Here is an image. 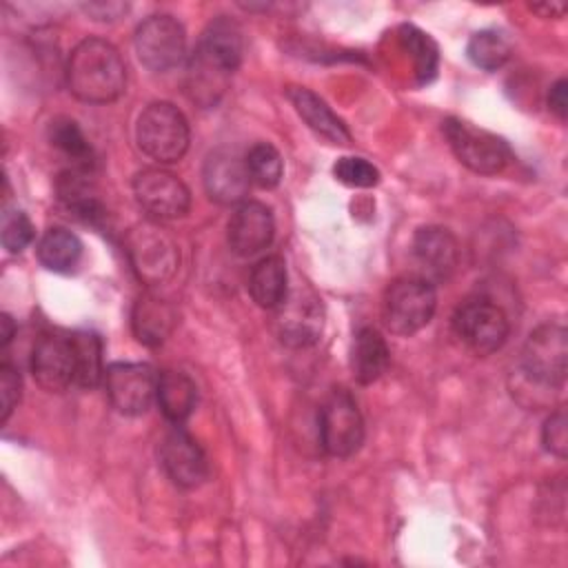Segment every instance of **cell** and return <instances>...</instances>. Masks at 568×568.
Returning a JSON list of instances; mask_svg holds the SVG:
<instances>
[{
	"label": "cell",
	"mask_w": 568,
	"mask_h": 568,
	"mask_svg": "<svg viewBox=\"0 0 568 568\" xmlns=\"http://www.w3.org/2000/svg\"><path fill=\"white\" fill-rule=\"evenodd\" d=\"M67 87L89 104L118 100L126 87V64L120 51L102 38L80 40L67 60Z\"/></svg>",
	"instance_id": "obj_1"
},
{
	"label": "cell",
	"mask_w": 568,
	"mask_h": 568,
	"mask_svg": "<svg viewBox=\"0 0 568 568\" xmlns=\"http://www.w3.org/2000/svg\"><path fill=\"white\" fill-rule=\"evenodd\" d=\"M124 251L135 277L146 286H160L169 282L180 264L178 244L153 220L129 229L124 237Z\"/></svg>",
	"instance_id": "obj_2"
},
{
	"label": "cell",
	"mask_w": 568,
	"mask_h": 568,
	"mask_svg": "<svg viewBox=\"0 0 568 568\" xmlns=\"http://www.w3.org/2000/svg\"><path fill=\"white\" fill-rule=\"evenodd\" d=\"M437 311L433 282L422 275H404L388 284L382 304V317L390 333L410 337L422 331Z\"/></svg>",
	"instance_id": "obj_3"
},
{
	"label": "cell",
	"mask_w": 568,
	"mask_h": 568,
	"mask_svg": "<svg viewBox=\"0 0 568 568\" xmlns=\"http://www.w3.org/2000/svg\"><path fill=\"white\" fill-rule=\"evenodd\" d=\"M135 140L144 155L160 164H171L186 153L191 131L184 113L175 104L151 102L138 115Z\"/></svg>",
	"instance_id": "obj_4"
},
{
	"label": "cell",
	"mask_w": 568,
	"mask_h": 568,
	"mask_svg": "<svg viewBox=\"0 0 568 568\" xmlns=\"http://www.w3.org/2000/svg\"><path fill=\"white\" fill-rule=\"evenodd\" d=\"M453 331L468 351L484 357L506 344L510 324L499 304L488 297H470L457 306Z\"/></svg>",
	"instance_id": "obj_5"
},
{
	"label": "cell",
	"mask_w": 568,
	"mask_h": 568,
	"mask_svg": "<svg viewBox=\"0 0 568 568\" xmlns=\"http://www.w3.org/2000/svg\"><path fill=\"white\" fill-rule=\"evenodd\" d=\"M273 331L288 348L313 346L324 331V304L317 293L304 284L288 288L273 308Z\"/></svg>",
	"instance_id": "obj_6"
},
{
	"label": "cell",
	"mask_w": 568,
	"mask_h": 568,
	"mask_svg": "<svg viewBox=\"0 0 568 568\" xmlns=\"http://www.w3.org/2000/svg\"><path fill=\"white\" fill-rule=\"evenodd\" d=\"M444 135L455 158L473 173L497 175L513 160L510 146L501 138L477 129L464 120L448 118L444 122Z\"/></svg>",
	"instance_id": "obj_7"
},
{
	"label": "cell",
	"mask_w": 568,
	"mask_h": 568,
	"mask_svg": "<svg viewBox=\"0 0 568 568\" xmlns=\"http://www.w3.org/2000/svg\"><path fill=\"white\" fill-rule=\"evenodd\" d=\"M568 368V333L561 324L548 322L537 326L521 348L524 375L544 386L561 388Z\"/></svg>",
	"instance_id": "obj_8"
},
{
	"label": "cell",
	"mask_w": 568,
	"mask_h": 568,
	"mask_svg": "<svg viewBox=\"0 0 568 568\" xmlns=\"http://www.w3.org/2000/svg\"><path fill=\"white\" fill-rule=\"evenodd\" d=\"M133 47L149 71L166 73L186 58V33L173 16L158 13L138 24Z\"/></svg>",
	"instance_id": "obj_9"
},
{
	"label": "cell",
	"mask_w": 568,
	"mask_h": 568,
	"mask_svg": "<svg viewBox=\"0 0 568 568\" xmlns=\"http://www.w3.org/2000/svg\"><path fill=\"white\" fill-rule=\"evenodd\" d=\"M320 442L326 455L344 459L359 450L364 442V419L353 395L335 388L320 410Z\"/></svg>",
	"instance_id": "obj_10"
},
{
	"label": "cell",
	"mask_w": 568,
	"mask_h": 568,
	"mask_svg": "<svg viewBox=\"0 0 568 568\" xmlns=\"http://www.w3.org/2000/svg\"><path fill=\"white\" fill-rule=\"evenodd\" d=\"M133 195L138 206L153 222L184 217L191 206V193L186 184L171 171L155 166L135 173Z\"/></svg>",
	"instance_id": "obj_11"
},
{
	"label": "cell",
	"mask_w": 568,
	"mask_h": 568,
	"mask_svg": "<svg viewBox=\"0 0 568 568\" xmlns=\"http://www.w3.org/2000/svg\"><path fill=\"white\" fill-rule=\"evenodd\" d=\"M102 382L111 406L129 417L144 415L158 390V373L142 362H113L106 366Z\"/></svg>",
	"instance_id": "obj_12"
},
{
	"label": "cell",
	"mask_w": 568,
	"mask_h": 568,
	"mask_svg": "<svg viewBox=\"0 0 568 568\" xmlns=\"http://www.w3.org/2000/svg\"><path fill=\"white\" fill-rule=\"evenodd\" d=\"M160 464L180 488H197L209 477V462L202 446L178 426L160 444Z\"/></svg>",
	"instance_id": "obj_13"
},
{
	"label": "cell",
	"mask_w": 568,
	"mask_h": 568,
	"mask_svg": "<svg viewBox=\"0 0 568 568\" xmlns=\"http://www.w3.org/2000/svg\"><path fill=\"white\" fill-rule=\"evenodd\" d=\"M275 235V220L266 204L244 200L233 211L226 224V240L235 255L251 257L271 246Z\"/></svg>",
	"instance_id": "obj_14"
},
{
	"label": "cell",
	"mask_w": 568,
	"mask_h": 568,
	"mask_svg": "<svg viewBox=\"0 0 568 568\" xmlns=\"http://www.w3.org/2000/svg\"><path fill=\"white\" fill-rule=\"evenodd\" d=\"M33 379L49 393H62L75 384V355L71 337L42 335L31 351Z\"/></svg>",
	"instance_id": "obj_15"
},
{
	"label": "cell",
	"mask_w": 568,
	"mask_h": 568,
	"mask_svg": "<svg viewBox=\"0 0 568 568\" xmlns=\"http://www.w3.org/2000/svg\"><path fill=\"white\" fill-rule=\"evenodd\" d=\"M202 182L206 195L217 204H242L251 186L244 160L229 149L209 153L202 169Z\"/></svg>",
	"instance_id": "obj_16"
},
{
	"label": "cell",
	"mask_w": 568,
	"mask_h": 568,
	"mask_svg": "<svg viewBox=\"0 0 568 568\" xmlns=\"http://www.w3.org/2000/svg\"><path fill=\"white\" fill-rule=\"evenodd\" d=\"M413 255L428 282L448 280L459 262L455 235L444 226H422L413 237Z\"/></svg>",
	"instance_id": "obj_17"
},
{
	"label": "cell",
	"mask_w": 568,
	"mask_h": 568,
	"mask_svg": "<svg viewBox=\"0 0 568 568\" xmlns=\"http://www.w3.org/2000/svg\"><path fill=\"white\" fill-rule=\"evenodd\" d=\"M288 100L315 135L331 144H351V131L317 93L306 87H291Z\"/></svg>",
	"instance_id": "obj_18"
},
{
	"label": "cell",
	"mask_w": 568,
	"mask_h": 568,
	"mask_svg": "<svg viewBox=\"0 0 568 568\" xmlns=\"http://www.w3.org/2000/svg\"><path fill=\"white\" fill-rule=\"evenodd\" d=\"M197 51L224 71L233 73L244 55V36L240 24L229 16H217L206 24Z\"/></svg>",
	"instance_id": "obj_19"
},
{
	"label": "cell",
	"mask_w": 568,
	"mask_h": 568,
	"mask_svg": "<svg viewBox=\"0 0 568 568\" xmlns=\"http://www.w3.org/2000/svg\"><path fill=\"white\" fill-rule=\"evenodd\" d=\"M175 322H178L175 308L166 300L153 293L140 295L133 304L131 328L138 342L146 346H160L175 328Z\"/></svg>",
	"instance_id": "obj_20"
},
{
	"label": "cell",
	"mask_w": 568,
	"mask_h": 568,
	"mask_svg": "<svg viewBox=\"0 0 568 568\" xmlns=\"http://www.w3.org/2000/svg\"><path fill=\"white\" fill-rule=\"evenodd\" d=\"M390 364V351L379 331L364 326L357 331L351 351V371L359 384L377 382Z\"/></svg>",
	"instance_id": "obj_21"
},
{
	"label": "cell",
	"mask_w": 568,
	"mask_h": 568,
	"mask_svg": "<svg viewBox=\"0 0 568 568\" xmlns=\"http://www.w3.org/2000/svg\"><path fill=\"white\" fill-rule=\"evenodd\" d=\"M155 399H158V406H160L162 415L169 422L182 424L193 413L195 402H197L195 382L182 371L166 368L158 375Z\"/></svg>",
	"instance_id": "obj_22"
},
{
	"label": "cell",
	"mask_w": 568,
	"mask_h": 568,
	"mask_svg": "<svg viewBox=\"0 0 568 568\" xmlns=\"http://www.w3.org/2000/svg\"><path fill=\"white\" fill-rule=\"evenodd\" d=\"M231 73L211 62L197 49L193 51L186 69V91L200 106H215L224 95Z\"/></svg>",
	"instance_id": "obj_23"
},
{
	"label": "cell",
	"mask_w": 568,
	"mask_h": 568,
	"mask_svg": "<svg viewBox=\"0 0 568 568\" xmlns=\"http://www.w3.org/2000/svg\"><path fill=\"white\" fill-rule=\"evenodd\" d=\"M248 293L262 308H275L288 293V273L280 255L262 257L248 275Z\"/></svg>",
	"instance_id": "obj_24"
},
{
	"label": "cell",
	"mask_w": 568,
	"mask_h": 568,
	"mask_svg": "<svg viewBox=\"0 0 568 568\" xmlns=\"http://www.w3.org/2000/svg\"><path fill=\"white\" fill-rule=\"evenodd\" d=\"M36 253L44 268L53 273H69L78 266L82 257V242L73 231L64 226H53L40 237Z\"/></svg>",
	"instance_id": "obj_25"
},
{
	"label": "cell",
	"mask_w": 568,
	"mask_h": 568,
	"mask_svg": "<svg viewBox=\"0 0 568 568\" xmlns=\"http://www.w3.org/2000/svg\"><path fill=\"white\" fill-rule=\"evenodd\" d=\"M58 193L60 200L64 202V206L80 220L84 222H95L98 217L104 215V209L100 204V200L95 197L89 178L84 175V169H71L67 173L60 175L58 182Z\"/></svg>",
	"instance_id": "obj_26"
},
{
	"label": "cell",
	"mask_w": 568,
	"mask_h": 568,
	"mask_svg": "<svg viewBox=\"0 0 568 568\" xmlns=\"http://www.w3.org/2000/svg\"><path fill=\"white\" fill-rule=\"evenodd\" d=\"M75 355V384L82 388H93L104 379L102 366V339L93 331H78L71 335Z\"/></svg>",
	"instance_id": "obj_27"
},
{
	"label": "cell",
	"mask_w": 568,
	"mask_h": 568,
	"mask_svg": "<svg viewBox=\"0 0 568 568\" xmlns=\"http://www.w3.org/2000/svg\"><path fill=\"white\" fill-rule=\"evenodd\" d=\"M513 53V47L508 38L497 29H481L470 36L466 44L468 60L484 71H497L501 69Z\"/></svg>",
	"instance_id": "obj_28"
},
{
	"label": "cell",
	"mask_w": 568,
	"mask_h": 568,
	"mask_svg": "<svg viewBox=\"0 0 568 568\" xmlns=\"http://www.w3.org/2000/svg\"><path fill=\"white\" fill-rule=\"evenodd\" d=\"M49 142L69 158L78 169H87L91 162V146L87 135L82 133L80 124L71 118H55L49 124Z\"/></svg>",
	"instance_id": "obj_29"
},
{
	"label": "cell",
	"mask_w": 568,
	"mask_h": 568,
	"mask_svg": "<svg viewBox=\"0 0 568 568\" xmlns=\"http://www.w3.org/2000/svg\"><path fill=\"white\" fill-rule=\"evenodd\" d=\"M248 178L260 189H275L284 175V160L280 151L268 142H257L244 158Z\"/></svg>",
	"instance_id": "obj_30"
},
{
	"label": "cell",
	"mask_w": 568,
	"mask_h": 568,
	"mask_svg": "<svg viewBox=\"0 0 568 568\" xmlns=\"http://www.w3.org/2000/svg\"><path fill=\"white\" fill-rule=\"evenodd\" d=\"M399 38H402L406 51L413 58L417 82L428 84L437 75V62H439L435 42L424 31H419L417 27H402Z\"/></svg>",
	"instance_id": "obj_31"
},
{
	"label": "cell",
	"mask_w": 568,
	"mask_h": 568,
	"mask_svg": "<svg viewBox=\"0 0 568 568\" xmlns=\"http://www.w3.org/2000/svg\"><path fill=\"white\" fill-rule=\"evenodd\" d=\"M33 224L31 220L27 217L24 211L20 209H7L2 213V226H0V240H2V246L9 251V253H22L31 242H33Z\"/></svg>",
	"instance_id": "obj_32"
},
{
	"label": "cell",
	"mask_w": 568,
	"mask_h": 568,
	"mask_svg": "<svg viewBox=\"0 0 568 568\" xmlns=\"http://www.w3.org/2000/svg\"><path fill=\"white\" fill-rule=\"evenodd\" d=\"M333 175L353 189H371L379 182V171L364 158H339L333 166Z\"/></svg>",
	"instance_id": "obj_33"
},
{
	"label": "cell",
	"mask_w": 568,
	"mask_h": 568,
	"mask_svg": "<svg viewBox=\"0 0 568 568\" xmlns=\"http://www.w3.org/2000/svg\"><path fill=\"white\" fill-rule=\"evenodd\" d=\"M541 444L544 448L559 457V459H566L568 455V417H566V410L564 408H557L546 422H544V428H541Z\"/></svg>",
	"instance_id": "obj_34"
},
{
	"label": "cell",
	"mask_w": 568,
	"mask_h": 568,
	"mask_svg": "<svg viewBox=\"0 0 568 568\" xmlns=\"http://www.w3.org/2000/svg\"><path fill=\"white\" fill-rule=\"evenodd\" d=\"M22 395V379L9 364L0 366V422L4 424Z\"/></svg>",
	"instance_id": "obj_35"
},
{
	"label": "cell",
	"mask_w": 568,
	"mask_h": 568,
	"mask_svg": "<svg viewBox=\"0 0 568 568\" xmlns=\"http://www.w3.org/2000/svg\"><path fill=\"white\" fill-rule=\"evenodd\" d=\"M82 11L100 22H113L129 11L126 2H84Z\"/></svg>",
	"instance_id": "obj_36"
},
{
	"label": "cell",
	"mask_w": 568,
	"mask_h": 568,
	"mask_svg": "<svg viewBox=\"0 0 568 568\" xmlns=\"http://www.w3.org/2000/svg\"><path fill=\"white\" fill-rule=\"evenodd\" d=\"M548 109H550L559 120H566V115H568V82H566V78H559V80L550 87V93H548Z\"/></svg>",
	"instance_id": "obj_37"
},
{
	"label": "cell",
	"mask_w": 568,
	"mask_h": 568,
	"mask_svg": "<svg viewBox=\"0 0 568 568\" xmlns=\"http://www.w3.org/2000/svg\"><path fill=\"white\" fill-rule=\"evenodd\" d=\"M530 11H535L541 18H561L566 13L564 2H535L530 4Z\"/></svg>",
	"instance_id": "obj_38"
},
{
	"label": "cell",
	"mask_w": 568,
	"mask_h": 568,
	"mask_svg": "<svg viewBox=\"0 0 568 568\" xmlns=\"http://www.w3.org/2000/svg\"><path fill=\"white\" fill-rule=\"evenodd\" d=\"M13 320L9 317V315H0V346H7L9 342H11V337H13Z\"/></svg>",
	"instance_id": "obj_39"
}]
</instances>
